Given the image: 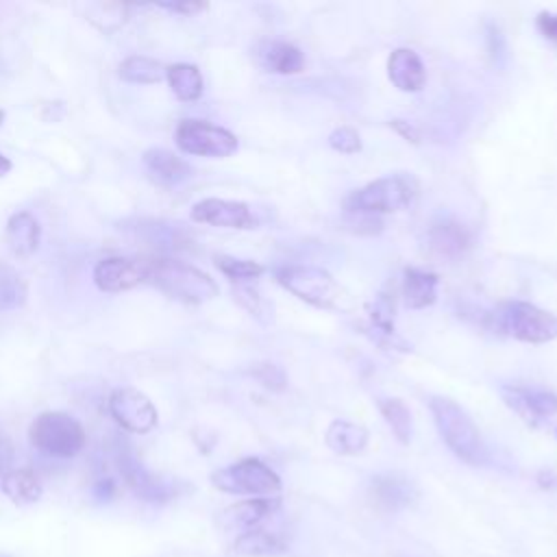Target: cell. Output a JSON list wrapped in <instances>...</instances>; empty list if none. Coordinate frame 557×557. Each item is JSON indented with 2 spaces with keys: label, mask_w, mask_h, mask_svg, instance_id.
<instances>
[{
  "label": "cell",
  "mask_w": 557,
  "mask_h": 557,
  "mask_svg": "<svg viewBox=\"0 0 557 557\" xmlns=\"http://www.w3.org/2000/svg\"><path fill=\"white\" fill-rule=\"evenodd\" d=\"M215 490L226 494H242L255 498H272L281 492L278 474L261 459L246 457L211 474Z\"/></svg>",
  "instance_id": "5b68a950"
},
{
  "label": "cell",
  "mask_w": 557,
  "mask_h": 557,
  "mask_svg": "<svg viewBox=\"0 0 557 557\" xmlns=\"http://www.w3.org/2000/svg\"><path fill=\"white\" fill-rule=\"evenodd\" d=\"M113 494H115V485L111 479H104V481L96 483V487H94V496L98 500H109Z\"/></svg>",
  "instance_id": "74e56055"
},
{
  "label": "cell",
  "mask_w": 557,
  "mask_h": 557,
  "mask_svg": "<svg viewBox=\"0 0 557 557\" xmlns=\"http://www.w3.org/2000/svg\"><path fill=\"white\" fill-rule=\"evenodd\" d=\"M494 318L500 331L520 342L544 344L557 337V315L524 300L503 302Z\"/></svg>",
  "instance_id": "52a82bcc"
},
{
  "label": "cell",
  "mask_w": 557,
  "mask_h": 557,
  "mask_svg": "<svg viewBox=\"0 0 557 557\" xmlns=\"http://www.w3.org/2000/svg\"><path fill=\"white\" fill-rule=\"evenodd\" d=\"M387 76L400 91H420L426 83L424 63L411 48H396L389 54Z\"/></svg>",
  "instance_id": "e0dca14e"
},
{
  "label": "cell",
  "mask_w": 557,
  "mask_h": 557,
  "mask_svg": "<svg viewBox=\"0 0 557 557\" xmlns=\"http://www.w3.org/2000/svg\"><path fill=\"white\" fill-rule=\"evenodd\" d=\"M381 416L385 418L389 431L400 444H409L411 440V411L400 398H379Z\"/></svg>",
  "instance_id": "83f0119b"
},
{
  "label": "cell",
  "mask_w": 557,
  "mask_h": 557,
  "mask_svg": "<svg viewBox=\"0 0 557 557\" xmlns=\"http://www.w3.org/2000/svg\"><path fill=\"white\" fill-rule=\"evenodd\" d=\"M472 244L470 231L466 224H461L455 218H440L431 222L426 231V246L429 250L446 261H457L461 259Z\"/></svg>",
  "instance_id": "5bb4252c"
},
{
  "label": "cell",
  "mask_w": 557,
  "mask_h": 557,
  "mask_svg": "<svg viewBox=\"0 0 557 557\" xmlns=\"http://www.w3.org/2000/svg\"><path fill=\"white\" fill-rule=\"evenodd\" d=\"M161 9H168V11H174V13H183V15H194L198 11H202L207 4H200V2H159Z\"/></svg>",
  "instance_id": "d590c367"
},
{
  "label": "cell",
  "mask_w": 557,
  "mask_h": 557,
  "mask_svg": "<svg viewBox=\"0 0 557 557\" xmlns=\"http://www.w3.org/2000/svg\"><path fill=\"white\" fill-rule=\"evenodd\" d=\"M11 168H13V163H11L4 154H0V176L9 174V172H11Z\"/></svg>",
  "instance_id": "f35d334b"
},
{
  "label": "cell",
  "mask_w": 557,
  "mask_h": 557,
  "mask_svg": "<svg viewBox=\"0 0 557 557\" xmlns=\"http://www.w3.org/2000/svg\"><path fill=\"white\" fill-rule=\"evenodd\" d=\"M150 259L141 257H107L94 265V283L98 289L117 294L148 281Z\"/></svg>",
  "instance_id": "8fae6325"
},
{
  "label": "cell",
  "mask_w": 557,
  "mask_h": 557,
  "mask_svg": "<svg viewBox=\"0 0 557 557\" xmlns=\"http://www.w3.org/2000/svg\"><path fill=\"white\" fill-rule=\"evenodd\" d=\"M26 281L24 276L9 263L0 261V311L17 309L26 302Z\"/></svg>",
  "instance_id": "4316f807"
},
{
  "label": "cell",
  "mask_w": 557,
  "mask_h": 557,
  "mask_svg": "<svg viewBox=\"0 0 557 557\" xmlns=\"http://www.w3.org/2000/svg\"><path fill=\"white\" fill-rule=\"evenodd\" d=\"M274 276L278 285H283L287 292H292L300 300L320 309H331L342 298V287L335 283V278L326 270L318 265L287 263V265H278L274 270Z\"/></svg>",
  "instance_id": "8992f818"
},
{
  "label": "cell",
  "mask_w": 557,
  "mask_h": 557,
  "mask_svg": "<svg viewBox=\"0 0 557 557\" xmlns=\"http://www.w3.org/2000/svg\"><path fill=\"white\" fill-rule=\"evenodd\" d=\"M429 409L440 437L455 453V457L470 466L487 463V448L483 444V437L461 405L446 396H431Z\"/></svg>",
  "instance_id": "6da1fadb"
},
{
  "label": "cell",
  "mask_w": 557,
  "mask_h": 557,
  "mask_svg": "<svg viewBox=\"0 0 557 557\" xmlns=\"http://www.w3.org/2000/svg\"><path fill=\"white\" fill-rule=\"evenodd\" d=\"M113 459L124 476L126 485L144 500L148 503H165L178 494V485L174 481H168L154 472H150L128 448L126 442H117L113 448Z\"/></svg>",
  "instance_id": "ba28073f"
},
{
  "label": "cell",
  "mask_w": 557,
  "mask_h": 557,
  "mask_svg": "<svg viewBox=\"0 0 557 557\" xmlns=\"http://www.w3.org/2000/svg\"><path fill=\"white\" fill-rule=\"evenodd\" d=\"M437 276L420 268H407L403 274V300L409 309H424L437 298Z\"/></svg>",
  "instance_id": "44dd1931"
},
{
  "label": "cell",
  "mask_w": 557,
  "mask_h": 557,
  "mask_svg": "<svg viewBox=\"0 0 557 557\" xmlns=\"http://www.w3.org/2000/svg\"><path fill=\"white\" fill-rule=\"evenodd\" d=\"M252 374H255L265 387H272V389H283L285 383H287L285 372H283L278 366H274V363H261V366L255 368Z\"/></svg>",
  "instance_id": "d6a6232c"
},
{
  "label": "cell",
  "mask_w": 557,
  "mask_h": 557,
  "mask_svg": "<svg viewBox=\"0 0 557 557\" xmlns=\"http://www.w3.org/2000/svg\"><path fill=\"white\" fill-rule=\"evenodd\" d=\"M191 220L198 224L220 226V228H255L257 220L246 202L224 200V198H205L196 202L189 211Z\"/></svg>",
  "instance_id": "7c38bea8"
},
{
  "label": "cell",
  "mask_w": 557,
  "mask_h": 557,
  "mask_svg": "<svg viewBox=\"0 0 557 557\" xmlns=\"http://www.w3.org/2000/svg\"><path fill=\"white\" fill-rule=\"evenodd\" d=\"M235 298H237L239 305L246 307L255 318L268 320V313H272L270 305L261 298V294L257 292V287H252L250 283H239V285H235Z\"/></svg>",
  "instance_id": "4dcf8cb0"
},
{
  "label": "cell",
  "mask_w": 557,
  "mask_h": 557,
  "mask_svg": "<svg viewBox=\"0 0 557 557\" xmlns=\"http://www.w3.org/2000/svg\"><path fill=\"white\" fill-rule=\"evenodd\" d=\"M233 550L244 557H276L287 550V542L265 527H255L250 531L239 533L233 544Z\"/></svg>",
  "instance_id": "ffe728a7"
},
{
  "label": "cell",
  "mask_w": 557,
  "mask_h": 557,
  "mask_svg": "<svg viewBox=\"0 0 557 557\" xmlns=\"http://www.w3.org/2000/svg\"><path fill=\"white\" fill-rule=\"evenodd\" d=\"M537 30L546 37V39H550V41H555L557 44V13H548V11H542L540 15H537Z\"/></svg>",
  "instance_id": "836d02e7"
},
{
  "label": "cell",
  "mask_w": 557,
  "mask_h": 557,
  "mask_svg": "<svg viewBox=\"0 0 557 557\" xmlns=\"http://www.w3.org/2000/svg\"><path fill=\"white\" fill-rule=\"evenodd\" d=\"M505 403L529 424H537L557 413V394L537 385H505Z\"/></svg>",
  "instance_id": "4fadbf2b"
},
{
  "label": "cell",
  "mask_w": 557,
  "mask_h": 557,
  "mask_svg": "<svg viewBox=\"0 0 557 557\" xmlns=\"http://www.w3.org/2000/svg\"><path fill=\"white\" fill-rule=\"evenodd\" d=\"M144 165L163 185H178L191 176V165L165 148H148Z\"/></svg>",
  "instance_id": "d6986e66"
},
{
  "label": "cell",
  "mask_w": 557,
  "mask_h": 557,
  "mask_svg": "<svg viewBox=\"0 0 557 557\" xmlns=\"http://www.w3.org/2000/svg\"><path fill=\"white\" fill-rule=\"evenodd\" d=\"M370 498L379 509L394 513L416 500V487L405 476L379 474L370 483Z\"/></svg>",
  "instance_id": "2e32d148"
},
{
  "label": "cell",
  "mask_w": 557,
  "mask_h": 557,
  "mask_svg": "<svg viewBox=\"0 0 557 557\" xmlns=\"http://www.w3.org/2000/svg\"><path fill=\"white\" fill-rule=\"evenodd\" d=\"M28 440L39 453L70 459L83 450L87 435L74 416L65 411H44L30 422Z\"/></svg>",
  "instance_id": "277c9868"
},
{
  "label": "cell",
  "mask_w": 557,
  "mask_h": 557,
  "mask_svg": "<svg viewBox=\"0 0 557 557\" xmlns=\"http://www.w3.org/2000/svg\"><path fill=\"white\" fill-rule=\"evenodd\" d=\"M2 120H4V111L0 109V124H2Z\"/></svg>",
  "instance_id": "ab89813d"
},
{
  "label": "cell",
  "mask_w": 557,
  "mask_h": 557,
  "mask_svg": "<svg viewBox=\"0 0 557 557\" xmlns=\"http://www.w3.org/2000/svg\"><path fill=\"white\" fill-rule=\"evenodd\" d=\"M0 557H7V555H0Z\"/></svg>",
  "instance_id": "60d3db41"
},
{
  "label": "cell",
  "mask_w": 557,
  "mask_h": 557,
  "mask_svg": "<svg viewBox=\"0 0 557 557\" xmlns=\"http://www.w3.org/2000/svg\"><path fill=\"white\" fill-rule=\"evenodd\" d=\"M165 296L185 302V305H200L218 296V283L202 272L200 268L185 263L181 259L170 257H154L150 259L148 281Z\"/></svg>",
  "instance_id": "7a4b0ae2"
},
{
  "label": "cell",
  "mask_w": 557,
  "mask_h": 557,
  "mask_svg": "<svg viewBox=\"0 0 557 557\" xmlns=\"http://www.w3.org/2000/svg\"><path fill=\"white\" fill-rule=\"evenodd\" d=\"M329 146L337 152H344V154H352V152H359L361 150V139H359V133L350 126H339L335 128L331 135H329Z\"/></svg>",
  "instance_id": "1f68e13d"
},
{
  "label": "cell",
  "mask_w": 557,
  "mask_h": 557,
  "mask_svg": "<svg viewBox=\"0 0 557 557\" xmlns=\"http://www.w3.org/2000/svg\"><path fill=\"white\" fill-rule=\"evenodd\" d=\"M416 181L407 174H392L376 178L355 191H350L344 200L346 213H363L379 215L405 209L416 196Z\"/></svg>",
  "instance_id": "3957f363"
},
{
  "label": "cell",
  "mask_w": 557,
  "mask_h": 557,
  "mask_svg": "<svg viewBox=\"0 0 557 557\" xmlns=\"http://www.w3.org/2000/svg\"><path fill=\"white\" fill-rule=\"evenodd\" d=\"M389 126H392L396 133H400L407 141H413V144H418V141H420V139H418V137H420V135H418V131H416L409 122H405V120H392V122H389Z\"/></svg>",
  "instance_id": "8d00e7d4"
},
{
  "label": "cell",
  "mask_w": 557,
  "mask_h": 557,
  "mask_svg": "<svg viewBox=\"0 0 557 557\" xmlns=\"http://www.w3.org/2000/svg\"><path fill=\"white\" fill-rule=\"evenodd\" d=\"M4 242L15 257H30L41 242V226L37 218L30 211L13 213L4 228Z\"/></svg>",
  "instance_id": "ac0fdd59"
},
{
  "label": "cell",
  "mask_w": 557,
  "mask_h": 557,
  "mask_svg": "<svg viewBox=\"0 0 557 557\" xmlns=\"http://www.w3.org/2000/svg\"><path fill=\"white\" fill-rule=\"evenodd\" d=\"M281 507V498H248L242 503H235L226 507L220 513V524L228 531H250L255 527H261L270 516H274Z\"/></svg>",
  "instance_id": "9a60e30c"
},
{
  "label": "cell",
  "mask_w": 557,
  "mask_h": 557,
  "mask_svg": "<svg viewBox=\"0 0 557 557\" xmlns=\"http://www.w3.org/2000/svg\"><path fill=\"white\" fill-rule=\"evenodd\" d=\"M326 446L333 453L339 455H359L363 453V448L368 446V429L357 424V422H348V420H333L326 429L324 435Z\"/></svg>",
  "instance_id": "7402d4cb"
},
{
  "label": "cell",
  "mask_w": 557,
  "mask_h": 557,
  "mask_svg": "<svg viewBox=\"0 0 557 557\" xmlns=\"http://www.w3.org/2000/svg\"><path fill=\"white\" fill-rule=\"evenodd\" d=\"M165 78L172 94L183 102H194L202 96V74L191 63H172L165 67Z\"/></svg>",
  "instance_id": "d4e9b609"
},
{
  "label": "cell",
  "mask_w": 557,
  "mask_h": 557,
  "mask_svg": "<svg viewBox=\"0 0 557 557\" xmlns=\"http://www.w3.org/2000/svg\"><path fill=\"white\" fill-rule=\"evenodd\" d=\"M370 324L383 337H389L392 342H400L396 339V331H394V300H389L387 294H379L376 300L370 305Z\"/></svg>",
  "instance_id": "f546056e"
},
{
  "label": "cell",
  "mask_w": 557,
  "mask_h": 557,
  "mask_svg": "<svg viewBox=\"0 0 557 557\" xmlns=\"http://www.w3.org/2000/svg\"><path fill=\"white\" fill-rule=\"evenodd\" d=\"M11 461H13V444L9 435L0 429V479L11 470Z\"/></svg>",
  "instance_id": "e575fe53"
},
{
  "label": "cell",
  "mask_w": 557,
  "mask_h": 557,
  "mask_svg": "<svg viewBox=\"0 0 557 557\" xmlns=\"http://www.w3.org/2000/svg\"><path fill=\"white\" fill-rule=\"evenodd\" d=\"M555 435H557V431H555Z\"/></svg>",
  "instance_id": "b9f144b4"
},
{
  "label": "cell",
  "mask_w": 557,
  "mask_h": 557,
  "mask_svg": "<svg viewBox=\"0 0 557 557\" xmlns=\"http://www.w3.org/2000/svg\"><path fill=\"white\" fill-rule=\"evenodd\" d=\"M176 146L196 157H228L237 150V137L205 120H183L174 131Z\"/></svg>",
  "instance_id": "9c48e42d"
},
{
  "label": "cell",
  "mask_w": 557,
  "mask_h": 557,
  "mask_svg": "<svg viewBox=\"0 0 557 557\" xmlns=\"http://www.w3.org/2000/svg\"><path fill=\"white\" fill-rule=\"evenodd\" d=\"M0 485H2V492L9 496V500H13L17 505H28V503L39 500L41 492H44L37 472L30 468L9 470L2 476Z\"/></svg>",
  "instance_id": "cb8c5ba5"
},
{
  "label": "cell",
  "mask_w": 557,
  "mask_h": 557,
  "mask_svg": "<svg viewBox=\"0 0 557 557\" xmlns=\"http://www.w3.org/2000/svg\"><path fill=\"white\" fill-rule=\"evenodd\" d=\"M117 74L122 81L133 85H152L165 78V65L146 54H131L120 63Z\"/></svg>",
  "instance_id": "484cf974"
},
{
  "label": "cell",
  "mask_w": 557,
  "mask_h": 557,
  "mask_svg": "<svg viewBox=\"0 0 557 557\" xmlns=\"http://www.w3.org/2000/svg\"><path fill=\"white\" fill-rule=\"evenodd\" d=\"M107 405H109L111 418L128 433H137V435L150 433L159 422V413L152 400L135 387L113 389Z\"/></svg>",
  "instance_id": "30bf717a"
},
{
  "label": "cell",
  "mask_w": 557,
  "mask_h": 557,
  "mask_svg": "<svg viewBox=\"0 0 557 557\" xmlns=\"http://www.w3.org/2000/svg\"><path fill=\"white\" fill-rule=\"evenodd\" d=\"M215 265L218 270L231 278L235 285L239 283H252L263 274V265L250 259H237V257H228V255H218L215 257Z\"/></svg>",
  "instance_id": "f1b7e54d"
},
{
  "label": "cell",
  "mask_w": 557,
  "mask_h": 557,
  "mask_svg": "<svg viewBox=\"0 0 557 557\" xmlns=\"http://www.w3.org/2000/svg\"><path fill=\"white\" fill-rule=\"evenodd\" d=\"M261 65L274 74H298L305 67V57L300 48L287 41H268L259 50Z\"/></svg>",
  "instance_id": "603a6c76"
}]
</instances>
